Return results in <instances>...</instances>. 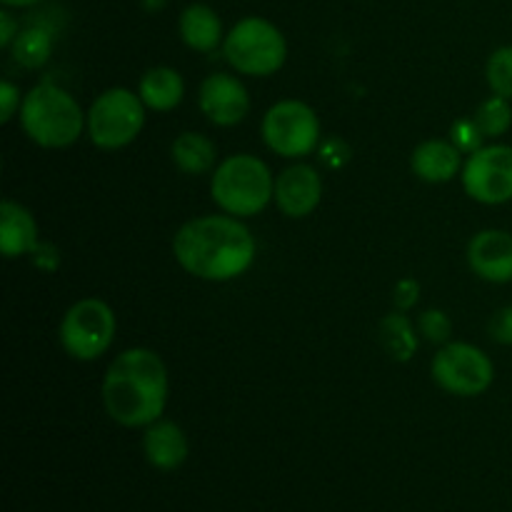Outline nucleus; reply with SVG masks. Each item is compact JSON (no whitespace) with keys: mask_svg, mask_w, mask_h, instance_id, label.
Wrapping results in <instances>:
<instances>
[{"mask_svg":"<svg viewBox=\"0 0 512 512\" xmlns=\"http://www.w3.org/2000/svg\"><path fill=\"white\" fill-rule=\"evenodd\" d=\"M143 453L145 460H148L155 470L173 473V470H178L180 465L188 460V435H185V430L180 428L178 423L160 418L145 428Z\"/></svg>","mask_w":512,"mask_h":512,"instance_id":"15","label":"nucleus"},{"mask_svg":"<svg viewBox=\"0 0 512 512\" xmlns=\"http://www.w3.org/2000/svg\"><path fill=\"white\" fill-rule=\"evenodd\" d=\"M260 135L268 150L288 160L318 153L323 143L320 118L313 105L298 98H285L270 105L260 123Z\"/></svg>","mask_w":512,"mask_h":512,"instance_id":"7","label":"nucleus"},{"mask_svg":"<svg viewBox=\"0 0 512 512\" xmlns=\"http://www.w3.org/2000/svg\"><path fill=\"white\" fill-rule=\"evenodd\" d=\"M145 103L138 90L108 88L88 108V138L100 150L128 148L145 128Z\"/></svg>","mask_w":512,"mask_h":512,"instance_id":"6","label":"nucleus"},{"mask_svg":"<svg viewBox=\"0 0 512 512\" xmlns=\"http://www.w3.org/2000/svg\"><path fill=\"white\" fill-rule=\"evenodd\" d=\"M350 153H353V150H350V145L345 143L343 138H323V143H320L318 148L320 163L330 170L343 168L350 160Z\"/></svg>","mask_w":512,"mask_h":512,"instance_id":"26","label":"nucleus"},{"mask_svg":"<svg viewBox=\"0 0 512 512\" xmlns=\"http://www.w3.org/2000/svg\"><path fill=\"white\" fill-rule=\"evenodd\" d=\"M198 108L218 128H233L250 113V95L233 73H213L200 83Z\"/></svg>","mask_w":512,"mask_h":512,"instance_id":"11","label":"nucleus"},{"mask_svg":"<svg viewBox=\"0 0 512 512\" xmlns=\"http://www.w3.org/2000/svg\"><path fill=\"white\" fill-rule=\"evenodd\" d=\"M175 263L208 283H228L248 273L258 258V243L235 215H200L178 228L173 238Z\"/></svg>","mask_w":512,"mask_h":512,"instance_id":"1","label":"nucleus"},{"mask_svg":"<svg viewBox=\"0 0 512 512\" xmlns=\"http://www.w3.org/2000/svg\"><path fill=\"white\" fill-rule=\"evenodd\" d=\"M223 55L235 73L270 78L288 60V40L268 18L248 15L225 33Z\"/></svg>","mask_w":512,"mask_h":512,"instance_id":"5","label":"nucleus"},{"mask_svg":"<svg viewBox=\"0 0 512 512\" xmlns=\"http://www.w3.org/2000/svg\"><path fill=\"white\" fill-rule=\"evenodd\" d=\"M18 118L28 140L48 150L70 148L78 143L88 123V113L80 108L78 100L50 80L25 93Z\"/></svg>","mask_w":512,"mask_h":512,"instance_id":"3","label":"nucleus"},{"mask_svg":"<svg viewBox=\"0 0 512 512\" xmlns=\"http://www.w3.org/2000/svg\"><path fill=\"white\" fill-rule=\"evenodd\" d=\"M18 33H20V25L18 20L13 18V13H10V8L0 10V48L10 50V45L15 43Z\"/></svg>","mask_w":512,"mask_h":512,"instance_id":"30","label":"nucleus"},{"mask_svg":"<svg viewBox=\"0 0 512 512\" xmlns=\"http://www.w3.org/2000/svg\"><path fill=\"white\" fill-rule=\"evenodd\" d=\"M275 195V175L265 160L250 153L228 155L218 163L210 178V198L220 213L235 218H255L270 205Z\"/></svg>","mask_w":512,"mask_h":512,"instance_id":"4","label":"nucleus"},{"mask_svg":"<svg viewBox=\"0 0 512 512\" xmlns=\"http://www.w3.org/2000/svg\"><path fill=\"white\" fill-rule=\"evenodd\" d=\"M463 190L480 205H505L512 200V145L490 143L465 155Z\"/></svg>","mask_w":512,"mask_h":512,"instance_id":"10","label":"nucleus"},{"mask_svg":"<svg viewBox=\"0 0 512 512\" xmlns=\"http://www.w3.org/2000/svg\"><path fill=\"white\" fill-rule=\"evenodd\" d=\"M38 245V220L18 200L5 198L0 203V250L5 258H23V255L35 253Z\"/></svg>","mask_w":512,"mask_h":512,"instance_id":"16","label":"nucleus"},{"mask_svg":"<svg viewBox=\"0 0 512 512\" xmlns=\"http://www.w3.org/2000/svg\"><path fill=\"white\" fill-rule=\"evenodd\" d=\"M380 343L388 350L390 358L408 363L420 348L418 325H413V320L403 310H393L380 320Z\"/></svg>","mask_w":512,"mask_h":512,"instance_id":"20","label":"nucleus"},{"mask_svg":"<svg viewBox=\"0 0 512 512\" xmlns=\"http://www.w3.org/2000/svg\"><path fill=\"white\" fill-rule=\"evenodd\" d=\"M178 33L180 40L195 53H213V50L223 48L225 40L223 20L205 3H193L180 13Z\"/></svg>","mask_w":512,"mask_h":512,"instance_id":"17","label":"nucleus"},{"mask_svg":"<svg viewBox=\"0 0 512 512\" xmlns=\"http://www.w3.org/2000/svg\"><path fill=\"white\" fill-rule=\"evenodd\" d=\"M10 55H13L15 63L28 70L43 68L50 55H53V35H50V30L40 28V25L23 28L15 43L10 45Z\"/></svg>","mask_w":512,"mask_h":512,"instance_id":"21","label":"nucleus"},{"mask_svg":"<svg viewBox=\"0 0 512 512\" xmlns=\"http://www.w3.org/2000/svg\"><path fill=\"white\" fill-rule=\"evenodd\" d=\"M488 333L498 345H512V305L495 310L488 323Z\"/></svg>","mask_w":512,"mask_h":512,"instance_id":"28","label":"nucleus"},{"mask_svg":"<svg viewBox=\"0 0 512 512\" xmlns=\"http://www.w3.org/2000/svg\"><path fill=\"white\" fill-rule=\"evenodd\" d=\"M118 330L113 308L100 298H83L65 310L58 340L65 353L80 363H93L110 350Z\"/></svg>","mask_w":512,"mask_h":512,"instance_id":"8","label":"nucleus"},{"mask_svg":"<svg viewBox=\"0 0 512 512\" xmlns=\"http://www.w3.org/2000/svg\"><path fill=\"white\" fill-rule=\"evenodd\" d=\"M468 265L485 283H512V233L500 228L475 233L468 243Z\"/></svg>","mask_w":512,"mask_h":512,"instance_id":"13","label":"nucleus"},{"mask_svg":"<svg viewBox=\"0 0 512 512\" xmlns=\"http://www.w3.org/2000/svg\"><path fill=\"white\" fill-rule=\"evenodd\" d=\"M418 333L420 338L428 340L433 345H445L450 343V335H453V320L445 310L428 308L420 313L418 318Z\"/></svg>","mask_w":512,"mask_h":512,"instance_id":"24","label":"nucleus"},{"mask_svg":"<svg viewBox=\"0 0 512 512\" xmlns=\"http://www.w3.org/2000/svg\"><path fill=\"white\" fill-rule=\"evenodd\" d=\"M173 165L183 175H205L218 168V148L213 140L195 130H185L170 145Z\"/></svg>","mask_w":512,"mask_h":512,"instance_id":"19","label":"nucleus"},{"mask_svg":"<svg viewBox=\"0 0 512 512\" xmlns=\"http://www.w3.org/2000/svg\"><path fill=\"white\" fill-rule=\"evenodd\" d=\"M420 300V283L415 278H403L395 283V290H393V303H395V310H403V313H408V310H413L415 305H418Z\"/></svg>","mask_w":512,"mask_h":512,"instance_id":"29","label":"nucleus"},{"mask_svg":"<svg viewBox=\"0 0 512 512\" xmlns=\"http://www.w3.org/2000/svg\"><path fill=\"white\" fill-rule=\"evenodd\" d=\"M100 395L113 423L123 428H148L163 418L168 405V368L155 350L128 348L115 355L105 370Z\"/></svg>","mask_w":512,"mask_h":512,"instance_id":"2","label":"nucleus"},{"mask_svg":"<svg viewBox=\"0 0 512 512\" xmlns=\"http://www.w3.org/2000/svg\"><path fill=\"white\" fill-rule=\"evenodd\" d=\"M323 200V175L308 163H293L275 178L273 203L285 218H308Z\"/></svg>","mask_w":512,"mask_h":512,"instance_id":"12","label":"nucleus"},{"mask_svg":"<svg viewBox=\"0 0 512 512\" xmlns=\"http://www.w3.org/2000/svg\"><path fill=\"white\" fill-rule=\"evenodd\" d=\"M485 78H488L493 95H503L512 100V45L493 50L485 65Z\"/></svg>","mask_w":512,"mask_h":512,"instance_id":"23","label":"nucleus"},{"mask_svg":"<svg viewBox=\"0 0 512 512\" xmlns=\"http://www.w3.org/2000/svg\"><path fill=\"white\" fill-rule=\"evenodd\" d=\"M138 95L145 108L153 113H170L178 108L185 98V80L170 65H155L145 70L138 83Z\"/></svg>","mask_w":512,"mask_h":512,"instance_id":"18","label":"nucleus"},{"mask_svg":"<svg viewBox=\"0 0 512 512\" xmlns=\"http://www.w3.org/2000/svg\"><path fill=\"white\" fill-rule=\"evenodd\" d=\"M475 123L480 125L483 135L488 140L503 138L512 128V100L503 98V95H490L475 110Z\"/></svg>","mask_w":512,"mask_h":512,"instance_id":"22","label":"nucleus"},{"mask_svg":"<svg viewBox=\"0 0 512 512\" xmlns=\"http://www.w3.org/2000/svg\"><path fill=\"white\" fill-rule=\"evenodd\" d=\"M465 155L450 140H423L410 155V168L415 178L430 185H443L463 173Z\"/></svg>","mask_w":512,"mask_h":512,"instance_id":"14","label":"nucleus"},{"mask_svg":"<svg viewBox=\"0 0 512 512\" xmlns=\"http://www.w3.org/2000/svg\"><path fill=\"white\" fill-rule=\"evenodd\" d=\"M0 3H3L5 8H33L40 0H0Z\"/></svg>","mask_w":512,"mask_h":512,"instance_id":"31","label":"nucleus"},{"mask_svg":"<svg viewBox=\"0 0 512 512\" xmlns=\"http://www.w3.org/2000/svg\"><path fill=\"white\" fill-rule=\"evenodd\" d=\"M25 95H20V88L10 80L0 83V123H10L20 113Z\"/></svg>","mask_w":512,"mask_h":512,"instance_id":"27","label":"nucleus"},{"mask_svg":"<svg viewBox=\"0 0 512 512\" xmlns=\"http://www.w3.org/2000/svg\"><path fill=\"white\" fill-rule=\"evenodd\" d=\"M430 375L440 390L458 398H478L490 390L495 380V365L485 350L473 343L440 345L430 363Z\"/></svg>","mask_w":512,"mask_h":512,"instance_id":"9","label":"nucleus"},{"mask_svg":"<svg viewBox=\"0 0 512 512\" xmlns=\"http://www.w3.org/2000/svg\"><path fill=\"white\" fill-rule=\"evenodd\" d=\"M448 140L460 150V153L470 155L475 153V150L483 148L488 138L483 135L480 125L475 123V118H458L453 120V125H450Z\"/></svg>","mask_w":512,"mask_h":512,"instance_id":"25","label":"nucleus"}]
</instances>
